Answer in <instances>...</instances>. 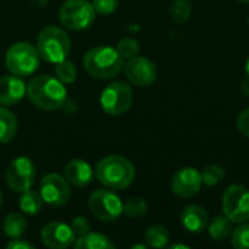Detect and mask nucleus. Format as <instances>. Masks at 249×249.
Segmentation results:
<instances>
[{"label": "nucleus", "mask_w": 249, "mask_h": 249, "mask_svg": "<svg viewBox=\"0 0 249 249\" xmlns=\"http://www.w3.org/2000/svg\"><path fill=\"white\" fill-rule=\"evenodd\" d=\"M55 76L64 85L73 83L76 80V76H77V70H76L74 63L71 60H67V58L55 64Z\"/></svg>", "instance_id": "nucleus-24"}, {"label": "nucleus", "mask_w": 249, "mask_h": 249, "mask_svg": "<svg viewBox=\"0 0 249 249\" xmlns=\"http://www.w3.org/2000/svg\"><path fill=\"white\" fill-rule=\"evenodd\" d=\"M245 70H247V74L249 76V58H248V61H247V67H245Z\"/></svg>", "instance_id": "nucleus-36"}, {"label": "nucleus", "mask_w": 249, "mask_h": 249, "mask_svg": "<svg viewBox=\"0 0 249 249\" xmlns=\"http://www.w3.org/2000/svg\"><path fill=\"white\" fill-rule=\"evenodd\" d=\"M191 1L190 0H174L171 4V15L177 23H184L191 16Z\"/></svg>", "instance_id": "nucleus-26"}, {"label": "nucleus", "mask_w": 249, "mask_h": 249, "mask_svg": "<svg viewBox=\"0 0 249 249\" xmlns=\"http://www.w3.org/2000/svg\"><path fill=\"white\" fill-rule=\"evenodd\" d=\"M44 206V200L39 193L32 191L31 188L26 191H22V196L19 198V207L20 210L28 216H36Z\"/></svg>", "instance_id": "nucleus-20"}, {"label": "nucleus", "mask_w": 249, "mask_h": 249, "mask_svg": "<svg viewBox=\"0 0 249 249\" xmlns=\"http://www.w3.org/2000/svg\"><path fill=\"white\" fill-rule=\"evenodd\" d=\"M223 178H225V171L219 165H207L201 172V181L209 187L217 185L219 182L223 181Z\"/></svg>", "instance_id": "nucleus-27"}, {"label": "nucleus", "mask_w": 249, "mask_h": 249, "mask_svg": "<svg viewBox=\"0 0 249 249\" xmlns=\"http://www.w3.org/2000/svg\"><path fill=\"white\" fill-rule=\"evenodd\" d=\"M181 222L188 232L200 233L209 226V213L198 204L187 206L181 213Z\"/></svg>", "instance_id": "nucleus-17"}, {"label": "nucleus", "mask_w": 249, "mask_h": 249, "mask_svg": "<svg viewBox=\"0 0 249 249\" xmlns=\"http://www.w3.org/2000/svg\"><path fill=\"white\" fill-rule=\"evenodd\" d=\"M169 238H171L169 232L163 226H159V225L150 226L144 233V239H146L147 245L152 247V248H165V247H168Z\"/></svg>", "instance_id": "nucleus-23"}, {"label": "nucleus", "mask_w": 249, "mask_h": 249, "mask_svg": "<svg viewBox=\"0 0 249 249\" xmlns=\"http://www.w3.org/2000/svg\"><path fill=\"white\" fill-rule=\"evenodd\" d=\"M26 95L29 101L42 111H54L67 101V90L64 83L57 77L41 74L34 77L26 85Z\"/></svg>", "instance_id": "nucleus-1"}, {"label": "nucleus", "mask_w": 249, "mask_h": 249, "mask_svg": "<svg viewBox=\"0 0 249 249\" xmlns=\"http://www.w3.org/2000/svg\"><path fill=\"white\" fill-rule=\"evenodd\" d=\"M76 249H114L115 245L102 233L89 232L74 241Z\"/></svg>", "instance_id": "nucleus-18"}, {"label": "nucleus", "mask_w": 249, "mask_h": 249, "mask_svg": "<svg viewBox=\"0 0 249 249\" xmlns=\"http://www.w3.org/2000/svg\"><path fill=\"white\" fill-rule=\"evenodd\" d=\"M3 231L10 238H22L26 232V220L19 213H9L3 220Z\"/></svg>", "instance_id": "nucleus-21"}, {"label": "nucleus", "mask_w": 249, "mask_h": 249, "mask_svg": "<svg viewBox=\"0 0 249 249\" xmlns=\"http://www.w3.org/2000/svg\"><path fill=\"white\" fill-rule=\"evenodd\" d=\"M64 178L76 187H86L93 179V171L88 162L73 159L64 168Z\"/></svg>", "instance_id": "nucleus-16"}, {"label": "nucleus", "mask_w": 249, "mask_h": 249, "mask_svg": "<svg viewBox=\"0 0 249 249\" xmlns=\"http://www.w3.org/2000/svg\"><path fill=\"white\" fill-rule=\"evenodd\" d=\"M139 50H140V44L133 38H123L117 45V51L120 53V55L127 60L136 57Z\"/></svg>", "instance_id": "nucleus-29"}, {"label": "nucleus", "mask_w": 249, "mask_h": 249, "mask_svg": "<svg viewBox=\"0 0 249 249\" xmlns=\"http://www.w3.org/2000/svg\"><path fill=\"white\" fill-rule=\"evenodd\" d=\"M124 73L127 79L140 88L150 86L158 79V70L153 61L146 57H133L124 64Z\"/></svg>", "instance_id": "nucleus-12"}, {"label": "nucleus", "mask_w": 249, "mask_h": 249, "mask_svg": "<svg viewBox=\"0 0 249 249\" xmlns=\"http://www.w3.org/2000/svg\"><path fill=\"white\" fill-rule=\"evenodd\" d=\"M123 212L131 217V219H139L143 217L147 213V203L140 198V197H131L124 203V209Z\"/></svg>", "instance_id": "nucleus-25"}, {"label": "nucleus", "mask_w": 249, "mask_h": 249, "mask_svg": "<svg viewBox=\"0 0 249 249\" xmlns=\"http://www.w3.org/2000/svg\"><path fill=\"white\" fill-rule=\"evenodd\" d=\"M26 95V85L16 74H7L0 77V105H16Z\"/></svg>", "instance_id": "nucleus-15"}, {"label": "nucleus", "mask_w": 249, "mask_h": 249, "mask_svg": "<svg viewBox=\"0 0 249 249\" xmlns=\"http://www.w3.org/2000/svg\"><path fill=\"white\" fill-rule=\"evenodd\" d=\"M41 241L51 249H66L74 245L76 236L71 226L61 222H51L41 231Z\"/></svg>", "instance_id": "nucleus-14"}, {"label": "nucleus", "mask_w": 249, "mask_h": 249, "mask_svg": "<svg viewBox=\"0 0 249 249\" xmlns=\"http://www.w3.org/2000/svg\"><path fill=\"white\" fill-rule=\"evenodd\" d=\"M241 90L245 96H249V76H247V79L242 82V86H241Z\"/></svg>", "instance_id": "nucleus-34"}, {"label": "nucleus", "mask_w": 249, "mask_h": 249, "mask_svg": "<svg viewBox=\"0 0 249 249\" xmlns=\"http://www.w3.org/2000/svg\"><path fill=\"white\" fill-rule=\"evenodd\" d=\"M223 213L232 223H247L249 220V190L244 185H231L222 200Z\"/></svg>", "instance_id": "nucleus-7"}, {"label": "nucleus", "mask_w": 249, "mask_h": 249, "mask_svg": "<svg viewBox=\"0 0 249 249\" xmlns=\"http://www.w3.org/2000/svg\"><path fill=\"white\" fill-rule=\"evenodd\" d=\"M39 53L29 42H16L6 53V67L12 74L31 76L39 67Z\"/></svg>", "instance_id": "nucleus-5"}, {"label": "nucleus", "mask_w": 249, "mask_h": 249, "mask_svg": "<svg viewBox=\"0 0 249 249\" xmlns=\"http://www.w3.org/2000/svg\"><path fill=\"white\" fill-rule=\"evenodd\" d=\"M96 179L111 190H124L134 181V165L121 155H109L101 159L95 168Z\"/></svg>", "instance_id": "nucleus-2"}, {"label": "nucleus", "mask_w": 249, "mask_h": 249, "mask_svg": "<svg viewBox=\"0 0 249 249\" xmlns=\"http://www.w3.org/2000/svg\"><path fill=\"white\" fill-rule=\"evenodd\" d=\"M201 184H203L201 174L196 168L187 166V168L178 169L174 174L171 187H172L174 194H177L178 197L190 198V197H194L200 191Z\"/></svg>", "instance_id": "nucleus-13"}, {"label": "nucleus", "mask_w": 249, "mask_h": 249, "mask_svg": "<svg viewBox=\"0 0 249 249\" xmlns=\"http://www.w3.org/2000/svg\"><path fill=\"white\" fill-rule=\"evenodd\" d=\"M171 248H188L187 245H179V244H177V245H172Z\"/></svg>", "instance_id": "nucleus-35"}, {"label": "nucleus", "mask_w": 249, "mask_h": 249, "mask_svg": "<svg viewBox=\"0 0 249 249\" xmlns=\"http://www.w3.org/2000/svg\"><path fill=\"white\" fill-rule=\"evenodd\" d=\"M7 249H34V245L29 244L28 241L22 239V238H15V239H10V242L6 245Z\"/></svg>", "instance_id": "nucleus-33"}, {"label": "nucleus", "mask_w": 249, "mask_h": 249, "mask_svg": "<svg viewBox=\"0 0 249 249\" xmlns=\"http://www.w3.org/2000/svg\"><path fill=\"white\" fill-rule=\"evenodd\" d=\"M236 127H238V130H239L244 136L249 137V108L244 109V111L239 114V117H238V120H236Z\"/></svg>", "instance_id": "nucleus-32"}, {"label": "nucleus", "mask_w": 249, "mask_h": 249, "mask_svg": "<svg viewBox=\"0 0 249 249\" xmlns=\"http://www.w3.org/2000/svg\"><path fill=\"white\" fill-rule=\"evenodd\" d=\"M133 104V90L124 82L108 85L101 93V107L109 115H121L130 109Z\"/></svg>", "instance_id": "nucleus-9"}, {"label": "nucleus", "mask_w": 249, "mask_h": 249, "mask_svg": "<svg viewBox=\"0 0 249 249\" xmlns=\"http://www.w3.org/2000/svg\"><path fill=\"white\" fill-rule=\"evenodd\" d=\"M39 194L48 206L61 207L70 200V185L66 178L58 174H48L42 178Z\"/></svg>", "instance_id": "nucleus-11"}, {"label": "nucleus", "mask_w": 249, "mask_h": 249, "mask_svg": "<svg viewBox=\"0 0 249 249\" xmlns=\"http://www.w3.org/2000/svg\"><path fill=\"white\" fill-rule=\"evenodd\" d=\"M232 245L236 249H249V225L239 223L231 235Z\"/></svg>", "instance_id": "nucleus-28"}, {"label": "nucleus", "mask_w": 249, "mask_h": 249, "mask_svg": "<svg viewBox=\"0 0 249 249\" xmlns=\"http://www.w3.org/2000/svg\"><path fill=\"white\" fill-rule=\"evenodd\" d=\"M95 9L88 0H67L60 7V22L70 31H83L95 20Z\"/></svg>", "instance_id": "nucleus-6"}, {"label": "nucleus", "mask_w": 249, "mask_h": 249, "mask_svg": "<svg viewBox=\"0 0 249 249\" xmlns=\"http://www.w3.org/2000/svg\"><path fill=\"white\" fill-rule=\"evenodd\" d=\"M121 198L108 190H96L89 197L90 213L102 222H114L123 214Z\"/></svg>", "instance_id": "nucleus-8"}, {"label": "nucleus", "mask_w": 249, "mask_h": 249, "mask_svg": "<svg viewBox=\"0 0 249 249\" xmlns=\"http://www.w3.org/2000/svg\"><path fill=\"white\" fill-rule=\"evenodd\" d=\"M36 50L42 60L57 64L69 57L71 42L66 31L58 26L50 25L38 34Z\"/></svg>", "instance_id": "nucleus-4"}, {"label": "nucleus", "mask_w": 249, "mask_h": 249, "mask_svg": "<svg viewBox=\"0 0 249 249\" xmlns=\"http://www.w3.org/2000/svg\"><path fill=\"white\" fill-rule=\"evenodd\" d=\"M1 201H3V196H1V193H0V206H1Z\"/></svg>", "instance_id": "nucleus-38"}, {"label": "nucleus", "mask_w": 249, "mask_h": 249, "mask_svg": "<svg viewBox=\"0 0 249 249\" xmlns=\"http://www.w3.org/2000/svg\"><path fill=\"white\" fill-rule=\"evenodd\" d=\"M209 232L210 236L214 241H226L231 238L233 229H232V222L226 216H216L210 223H209Z\"/></svg>", "instance_id": "nucleus-22"}, {"label": "nucleus", "mask_w": 249, "mask_h": 249, "mask_svg": "<svg viewBox=\"0 0 249 249\" xmlns=\"http://www.w3.org/2000/svg\"><path fill=\"white\" fill-rule=\"evenodd\" d=\"M133 248H146V245H134Z\"/></svg>", "instance_id": "nucleus-37"}, {"label": "nucleus", "mask_w": 249, "mask_h": 249, "mask_svg": "<svg viewBox=\"0 0 249 249\" xmlns=\"http://www.w3.org/2000/svg\"><path fill=\"white\" fill-rule=\"evenodd\" d=\"M85 70L96 79L115 77L124 67V58L120 53L108 45L90 48L83 58Z\"/></svg>", "instance_id": "nucleus-3"}, {"label": "nucleus", "mask_w": 249, "mask_h": 249, "mask_svg": "<svg viewBox=\"0 0 249 249\" xmlns=\"http://www.w3.org/2000/svg\"><path fill=\"white\" fill-rule=\"evenodd\" d=\"M239 1H249V0H239Z\"/></svg>", "instance_id": "nucleus-39"}, {"label": "nucleus", "mask_w": 249, "mask_h": 249, "mask_svg": "<svg viewBox=\"0 0 249 249\" xmlns=\"http://www.w3.org/2000/svg\"><path fill=\"white\" fill-rule=\"evenodd\" d=\"M18 131V120L15 114L0 107V143H9Z\"/></svg>", "instance_id": "nucleus-19"}, {"label": "nucleus", "mask_w": 249, "mask_h": 249, "mask_svg": "<svg viewBox=\"0 0 249 249\" xmlns=\"http://www.w3.org/2000/svg\"><path fill=\"white\" fill-rule=\"evenodd\" d=\"M71 229H73L74 236H76V238H80V236H83V235H86V233H89V232H90L89 220H88L86 217L79 216V217H76V219L73 220V223H71Z\"/></svg>", "instance_id": "nucleus-31"}, {"label": "nucleus", "mask_w": 249, "mask_h": 249, "mask_svg": "<svg viewBox=\"0 0 249 249\" xmlns=\"http://www.w3.org/2000/svg\"><path fill=\"white\" fill-rule=\"evenodd\" d=\"M36 177V169L35 163L26 158V156H19L13 159L6 169V182L10 190L22 193L29 190Z\"/></svg>", "instance_id": "nucleus-10"}, {"label": "nucleus", "mask_w": 249, "mask_h": 249, "mask_svg": "<svg viewBox=\"0 0 249 249\" xmlns=\"http://www.w3.org/2000/svg\"><path fill=\"white\" fill-rule=\"evenodd\" d=\"M90 3L95 12L101 15H109L118 7V0H92Z\"/></svg>", "instance_id": "nucleus-30"}]
</instances>
